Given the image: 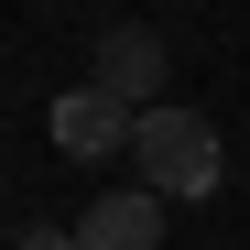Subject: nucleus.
I'll return each mask as SVG.
<instances>
[{"label": "nucleus", "instance_id": "f03ea898", "mask_svg": "<svg viewBox=\"0 0 250 250\" xmlns=\"http://www.w3.org/2000/svg\"><path fill=\"white\" fill-rule=\"evenodd\" d=\"M44 131H55V152H65V163H109L120 142L142 131V109H120L109 87H65V98H55V120H44Z\"/></svg>", "mask_w": 250, "mask_h": 250}, {"label": "nucleus", "instance_id": "20e7f679", "mask_svg": "<svg viewBox=\"0 0 250 250\" xmlns=\"http://www.w3.org/2000/svg\"><path fill=\"white\" fill-rule=\"evenodd\" d=\"M76 250H163V196H98L87 218H76Z\"/></svg>", "mask_w": 250, "mask_h": 250}, {"label": "nucleus", "instance_id": "7ed1b4c3", "mask_svg": "<svg viewBox=\"0 0 250 250\" xmlns=\"http://www.w3.org/2000/svg\"><path fill=\"white\" fill-rule=\"evenodd\" d=\"M98 87L120 109H163V44H152L142 22H109L98 33Z\"/></svg>", "mask_w": 250, "mask_h": 250}, {"label": "nucleus", "instance_id": "f257e3e1", "mask_svg": "<svg viewBox=\"0 0 250 250\" xmlns=\"http://www.w3.org/2000/svg\"><path fill=\"white\" fill-rule=\"evenodd\" d=\"M131 152H142V185L152 196H218V174H229V142H218V120L207 109H142V131H131Z\"/></svg>", "mask_w": 250, "mask_h": 250}, {"label": "nucleus", "instance_id": "39448f33", "mask_svg": "<svg viewBox=\"0 0 250 250\" xmlns=\"http://www.w3.org/2000/svg\"><path fill=\"white\" fill-rule=\"evenodd\" d=\"M22 250H76V239L65 229H22Z\"/></svg>", "mask_w": 250, "mask_h": 250}]
</instances>
